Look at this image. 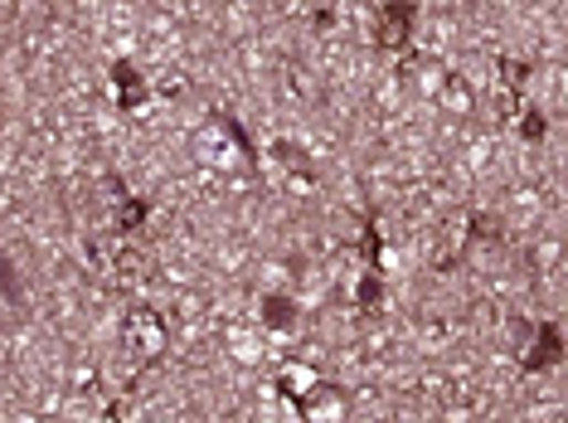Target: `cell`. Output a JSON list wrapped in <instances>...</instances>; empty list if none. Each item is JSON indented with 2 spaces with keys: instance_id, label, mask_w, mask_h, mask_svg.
<instances>
[{
  "instance_id": "cell-1",
  "label": "cell",
  "mask_w": 568,
  "mask_h": 423,
  "mask_svg": "<svg viewBox=\"0 0 568 423\" xmlns=\"http://www.w3.org/2000/svg\"><path fill=\"white\" fill-rule=\"evenodd\" d=\"M132 331H127V341L141 350V356H160L166 350V326H160L156 311H132Z\"/></svg>"
},
{
  "instance_id": "cell-2",
  "label": "cell",
  "mask_w": 568,
  "mask_h": 423,
  "mask_svg": "<svg viewBox=\"0 0 568 423\" xmlns=\"http://www.w3.org/2000/svg\"><path fill=\"white\" fill-rule=\"evenodd\" d=\"M403 34H409V6L385 10V30H379V40H385V44H403Z\"/></svg>"
}]
</instances>
